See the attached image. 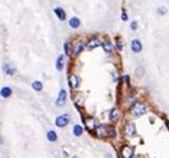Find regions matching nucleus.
<instances>
[{
	"instance_id": "obj_12",
	"label": "nucleus",
	"mask_w": 169,
	"mask_h": 158,
	"mask_svg": "<svg viewBox=\"0 0 169 158\" xmlns=\"http://www.w3.org/2000/svg\"><path fill=\"white\" fill-rule=\"evenodd\" d=\"M65 102H67V90L65 89H61L57 96V100H56V105L57 106H64Z\"/></svg>"
},
{
	"instance_id": "obj_27",
	"label": "nucleus",
	"mask_w": 169,
	"mask_h": 158,
	"mask_svg": "<svg viewBox=\"0 0 169 158\" xmlns=\"http://www.w3.org/2000/svg\"><path fill=\"white\" fill-rule=\"evenodd\" d=\"M136 76H137V77H142V76H144V68H142V67L137 68V69H136Z\"/></svg>"
},
{
	"instance_id": "obj_24",
	"label": "nucleus",
	"mask_w": 169,
	"mask_h": 158,
	"mask_svg": "<svg viewBox=\"0 0 169 158\" xmlns=\"http://www.w3.org/2000/svg\"><path fill=\"white\" fill-rule=\"evenodd\" d=\"M168 14V8H166L165 6H161L157 8V15H160V16H165V15Z\"/></svg>"
},
{
	"instance_id": "obj_7",
	"label": "nucleus",
	"mask_w": 169,
	"mask_h": 158,
	"mask_svg": "<svg viewBox=\"0 0 169 158\" xmlns=\"http://www.w3.org/2000/svg\"><path fill=\"white\" fill-rule=\"evenodd\" d=\"M69 121H71V117H69V114H61V116H57L56 117V120H55V125L57 126V128H65V126L69 124Z\"/></svg>"
},
{
	"instance_id": "obj_21",
	"label": "nucleus",
	"mask_w": 169,
	"mask_h": 158,
	"mask_svg": "<svg viewBox=\"0 0 169 158\" xmlns=\"http://www.w3.org/2000/svg\"><path fill=\"white\" fill-rule=\"evenodd\" d=\"M64 52L67 56H71V55H73V45L68 41V43L64 44Z\"/></svg>"
},
{
	"instance_id": "obj_11",
	"label": "nucleus",
	"mask_w": 169,
	"mask_h": 158,
	"mask_svg": "<svg viewBox=\"0 0 169 158\" xmlns=\"http://www.w3.org/2000/svg\"><path fill=\"white\" fill-rule=\"evenodd\" d=\"M131 49L133 53H140L142 51V43L139 39H134V40L131 41Z\"/></svg>"
},
{
	"instance_id": "obj_30",
	"label": "nucleus",
	"mask_w": 169,
	"mask_h": 158,
	"mask_svg": "<svg viewBox=\"0 0 169 158\" xmlns=\"http://www.w3.org/2000/svg\"><path fill=\"white\" fill-rule=\"evenodd\" d=\"M112 77H113V80L115 81H117V72H116V70H113L112 72Z\"/></svg>"
},
{
	"instance_id": "obj_28",
	"label": "nucleus",
	"mask_w": 169,
	"mask_h": 158,
	"mask_svg": "<svg viewBox=\"0 0 169 158\" xmlns=\"http://www.w3.org/2000/svg\"><path fill=\"white\" fill-rule=\"evenodd\" d=\"M137 28H139V23H137L136 20L131 22V29H132V31H137Z\"/></svg>"
},
{
	"instance_id": "obj_6",
	"label": "nucleus",
	"mask_w": 169,
	"mask_h": 158,
	"mask_svg": "<svg viewBox=\"0 0 169 158\" xmlns=\"http://www.w3.org/2000/svg\"><path fill=\"white\" fill-rule=\"evenodd\" d=\"M121 117H123V112H121L120 108L115 106V108L110 109V112H109V121H110V124H117L118 121L121 120Z\"/></svg>"
},
{
	"instance_id": "obj_26",
	"label": "nucleus",
	"mask_w": 169,
	"mask_h": 158,
	"mask_svg": "<svg viewBox=\"0 0 169 158\" xmlns=\"http://www.w3.org/2000/svg\"><path fill=\"white\" fill-rule=\"evenodd\" d=\"M116 49H117L118 52H121L124 49V47H123V43H121V40L120 39H117V40H116Z\"/></svg>"
},
{
	"instance_id": "obj_4",
	"label": "nucleus",
	"mask_w": 169,
	"mask_h": 158,
	"mask_svg": "<svg viewBox=\"0 0 169 158\" xmlns=\"http://www.w3.org/2000/svg\"><path fill=\"white\" fill-rule=\"evenodd\" d=\"M123 134H124L125 138H133V137L137 134L136 125H134L132 121L125 122V124H124V128H123Z\"/></svg>"
},
{
	"instance_id": "obj_23",
	"label": "nucleus",
	"mask_w": 169,
	"mask_h": 158,
	"mask_svg": "<svg viewBox=\"0 0 169 158\" xmlns=\"http://www.w3.org/2000/svg\"><path fill=\"white\" fill-rule=\"evenodd\" d=\"M32 88L35 89L36 92H40L41 89H43V84H41V81H33V83H32Z\"/></svg>"
},
{
	"instance_id": "obj_8",
	"label": "nucleus",
	"mask_w": 169,
	"mask_h": 158,
	"mask_svg": "<svg viewBox=\"0 0 169 158\" xmlns=\"http://www.w3.org/2000/svg\"><path fill=\"white\" fill-rule=\"evenodd\" d=\"M101 44H103V41L100 40V39L92 37V39H89V40L87 41L85 48L89 49V51H93V49H96V48H99V47H101Z\"/></svg>"
},
{
	"instance_id": "obj_9",
	"label": "nucleus",
	"mask_w": 169,
	"mask_h": 158,
	"mask_svg": "<svg viewBox=\"0 0 169 158\" xmlns=\"http://www.w3.org/2000/svg\"><path fill=\"white\" fill-rule=\"evenodd\" d=\"M68 84H69L71 89H79V86H80V77H79L76 73H73V75L69 76V78H68Z\"/></svg>"
},
{
	"instance_id": "obj_5",
	"label": "nucleus",
	"mask_w": 169,
	"mask_h": 158,
	"mask_svg": "<svg viewBox=\"0 0 169 158\" xmlns=\"http://www.w3.org/2000/svg\"><path fill=\"white\" fill-rule=\"evenodd\" d=\"M84 126H85V129L89 131V133H95V130H96V128L99 126V122H97V120L95 117H92V116H89V117L84 118Z\"/></svg>"
},
{
	"instance_id": "obj_15",
	"label": "nucleus",
	"mask_w": 169,
	"mask_h": 158,
	"mask_svg": "<svg viewBox=\"0 0 169 158\" xmlns=\"http://www.w3.org/2000/svg\"><path fill=\"white\" fill-rule=\"evenodd\" d=\"M73 102H75V105L77 108H83V105H84V96L81 93L75 94V97H73Z\"/></svg>"
},
{
	"instance_id": "obj_10",
	"label": "nucleus",
	"mask_w": 169,
	"mask_h": 158,
	"mask_svg": "<svg viewBox=\"0 0 169 158\" xmlns=\"http://www.w3.org/2000/svg\"><path fill=\"white\" fill-rule=\"evenodd\" d=\"M103 49H104V52L107 55H112L113 51H115V48H113V44L110 40H108V39H105V40H103V44H101Z\"/></svg>"
},
{
	"instance_id": "obj_20",
	"label": "nucleus",
	"mask_w": 169,
	"mask_h": 158,
	"mask_svg": "<svg viewBox=\"0 0 169 158\" xmlns=\"http://www.w3.org/2000/svg\"><path fill=\"white\" fill-rule=\"evenodd\" d=\"M63 68H64V56L60 55V56L56 59V69L57 70H63Z\"/></svg>"
},
{
	"instance_id": "obj_14",
	"label": "nucleus",
	"mask_w": 169,
	"mask_h": 158,
	"mask_svg": "<svg viewBox=\"0 0 169 158\" xmlns=\"http://www.w3.org/2000/svg\"><path fill=\"white\" fill-rule=\"evenodd\" d=\"M55 15L57 16V19L60 20V22H64L65 19H67V14H65V11L61 8V7H56V8L53 9Z\"/></svg>"
},
{
	"instance_id": "obj_13",
	"label": "nucleus",
	"mask_w": 169,
	"mask_h": 158,
	"mask_svg": "<svg viewBox=\"0 0 169 158\" xmlns=\"http://www.w3.org/2000/svg\"><path fill=\"white\" fill-rule=\"evenodd\" d=\"M84 48H85V44H84L83 41H77V43L73 45V56H79V55L84 51Z\"/></svg>"
},
{
	"instance_id": "obj_31",
	"label": "nucleus",
	"mask_w": 169,
	"mask_h": 158,
	"mask_svg": "<svg viewBox=\"0 0 169 158\" xmlns=\"http://www.w3.org/2000/svg\"><path fill=\"white\" fill-rule=\"evenodd\" d=\"M133 158H142V157H141V155H134Z\"/></svg>"
},
{
	"instance_id": "obj_19",
	"label": "nucleus",
	"mask_w": 169,
	"mask_h": 158,
	"mask_svg": "<svg viewBox=\"0 0 169 158\" xmlns=\"http://www.w3.org/2000/svg\"><path fill=\"white\" fill-rule=\"evenodd\" d=\"M83 131H84V129H83V126L81 125H75L73 126V129H72V133H73V136L75 137H81L83 136Z\"/></svg>"
},
{
	"instance_id": "obj_22",
	"label": "nucleus",
	"mask_w": 169,
	"mask_h": 158,
	"mask_svg": "<svg viewBox=\"0 0 169 158\" xmlns=\"http://www.w3.org/2000/svg\"><path fill=\"white\" fill-rule=\"evenodd\" d=\"M47 139H48L49 142H55L57 141V134L55 130H49L48 133H47Z\"/></svg>"
},
{
	"instance_id": "obj_29",
	"label": "nucleus",
	"mask_w": 169,
	"mask_h": 158,
	"mask_svg": "<svg viewBox=\"0 0 169 158\" xmlns=\"http://www.w3.org/2000/svg\"><path fill=\"white\" fill-rule=\"evenodd\" d=\"M128 19H129V17H128V14H126L125 11L121 12V20H123V22H128Z\"/></svg>"
},
{
	"instance_id": "obj_25",
	"label": "nucleus",
	"mask_w": 169,
	"mask_h": 158,
	"mask_svg": "<svg viewBox=\"0 0 169 158\" xmlns=\"http://www.w3.org/2000/svg\"><path fill=\"white\" fill-rule=\"evenodd\" d=\"M121 81H123V84L125 86H128V88L131 86V77H129L128 75H124L123 77H121Z\"/></svg>"
},
{
	"instance_id": "obj_18",
	"label": "nucleus",
	"mask_w": 169,
	"mask_h": 158,
	"mask_svg": "<svg viewBox=\"0 0 169 158\" xmlns=\"http://www.w3.org/2000/svg\"><path fill=\"white\" fill-rule=\"evenodd\" d=\"M11 94H12V89L9 86H4L0 90V96L3 97V98H8V97H11Z\"/></svg>"
},
{
	"instance_id": "obj_17",
	"label": "nucleus",
	"mask_w": 169,
	"mask_h": 158,
	"mask_svg": "<svg viewBox=\"0 0 169 158\" xmlns=\"http://www.w3.org/2000/svg\"><path fill=\"white\" fill-rule=\"evenodd\" d=\"M3 72L6 73V75H8V76H14L15 75V68L11 67L8 62H4L3 64Z\"/></svg>"
},
{
	"instance_id": "obj_33",
	"label": "nucleus",
	"mask_w": 169,
	"mask_h": 158,
	"mask_svg": "<svg viewBox=\"0 0 169 158\" xmlns=\"http://www.w3.org/2000/svg\"><path fill=\"white\" fill-rule=\"evenodd\" d=\"M72 158H79V157H77V155H73V157H72Z\"/></svg>"
},
{
	"instance_id": "obj_1",
	"label": "nucleus",
	"mask_w": 169,
	"mask_h": 158,
	"mask_svg": "<svg viewBox=\"0 0 169 158\" xmlns=\"http://www.w3.org/2000/svg\"><path fill=\"white\" fill-rule=\"evenodd\" d=\"M149 110V105L144 101H136L131 108H129V114L132 118H140Z\"/></svg>"
},
{
	"instance_id": "obj_2",
	"label": "nucleus",
	"mask_w": 169,
	"mask_h": 158,
	"mask_svg": "<svg viewBox=\"0 0 169 158\" xmlns=\"http://www.w3.org/2000/svg\"><path fill=\"white\" fill-rule=\"evenodd\" d=\"M112 126L108 124H99V126L95 130V136L97 138H109L110 131H112Z\"/></svg>"
},
{
	"instance_id": "obj_3",
	"label": "nucleus",
	"mask_w": 169,
	"mask_h": 158,
	"mask_svg": "<svg viewBox=\"0 0 169 158\" xmlns=\"http://www.w3.org/2000/svg\"><path fill=\"white\" fill-rule=\"evenodd\" d=\"M134 157V146L128 144L121 145L118 150V158H133Z\"/></svg>"
},
{
	"instance_id": "obj_16",
	"label": "nucleus",
	"mask_w": 169,
	"mask_h": 158,
	"mask_svg": "<svg viewBox=\"0 0 169 158\" xmlns=\"http://www.w3.org/2000/svg\"><path fill=\"white\" fill-rule=\"evenodd\" d=\"M80 19L79 17H76V16H73V17H71V20L68 22V24H69V27L72 28V29H77L79 27H80Z\"/></svg>"
},
{
	"instance_id": "obj_32",
	"label": "nucleus",
	"mask_w": 169,
	"mask_h": 158,
	"mask_svg": "<svg viewBox=\"0 0 169 158\" xmlns=\"http://www.w3.org/2000/svg\"><path fill=\"white\" fill-rule=\"evenodd\" d=\"M1 142H3V139H1V137H0V144H1Z\"/></svg>"
}]
</instances>
